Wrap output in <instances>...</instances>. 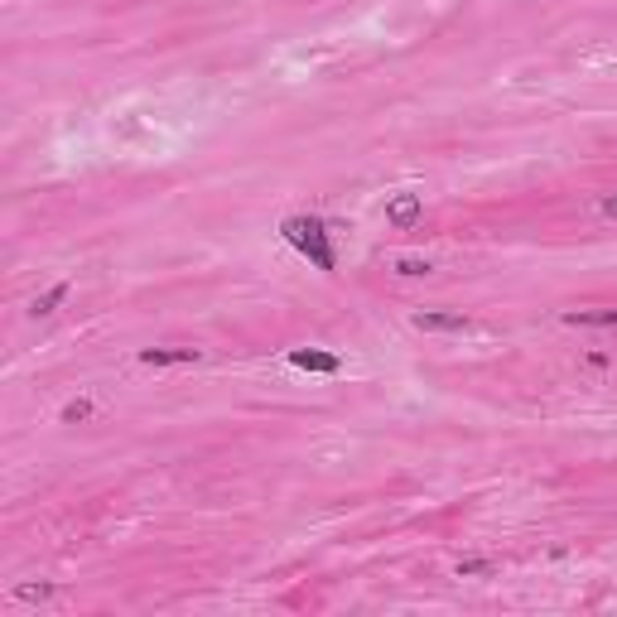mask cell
<instances>
[{
  "instance_id": "obj_2",
  "label": "cell",
  "mask_w": 617,
  "mask_h": 617,
  "mask_svg": "<svg viewBox=\"0 0 617 617\" xmlns=\"http://www.w3.org/2000/svg\"><path fill=\"white\" fill-rule=\"evenodd\" d=\"M410 323H415L420 333H468V328H473L468 314H458V309H415Z\"/></svg>"
},
{
  "instance_id": "obj_11",
  "label": "cell",
  "mask_w": 617,
  "mask_h": 617,
  "mask_svg": "<svg viewBox=\"0 0 617 617\" xmlns=\"http://www.w3.org/2000/svg\"><path fill=\"white\" fill-rule=\"evenodd\" d=\"M454 574H458V579H487V574H497V564H492V560H478V555H468V560L454 564Z\"/></svg>"
},
{
  "instance_id": "obj_12",
  "label": "cell",
  "mask_w": 617,
  "mask_h": 617,
  "mask_svg": "<svg viewBox=\"0 0 617 617\" xmlns=\"http://www.w3.org/2000/svg\"><path fill=\"white\" fill-rule=\"evenodd\" d=\"M598 208H603V217H617V193H608V198H603Z\"/></svg>"
},
{
  "instance_id": "obj_10",
  "label": "cell",
  "mask_w": 617,
  "mask_h": 617,
  "mask_svg": "<svg viewBox=\"0 0 617 617\" xmlns=\"http://www.w3.org/2000/svg\"><path fill=\"white\" fill-rule=\"evenodd\" d=\"M92 415H97V405L87 401V396H78V401H68L63 410H58V420H63V425H82V420H92Z\"/></svg>"
},
{
  "instance_id": "obj_1",
  "label": "cell",
  "mask_w": 617,
  "mask_h": 617,
  "mask_svg": "<svg viewBox=\"0 0 617 617\" xmlns=\"http://www.w3.org/2000/svg\"><path fill=\"white\" fill-rule=\"evenodd\" d=\"M280 237L295 246L299 256H309L314 261V270H323V275H333L338 270V256H333V232H328V222L314 213H295L280 222Z\"/></svg>"
},
{
  "instance_id": "obj_5",
  "label": "cell",
  "mask_w": 617,
  "mask_h": 617,
  "mask_svg": "<svg viewBox=\"0 0 617 617\" xmlns=\"http://www.w3.org/2000/svg\"><path fill=\"white\" fill-rule=\"evenodd\" d=\"M198 357H203L198 348H140L145 367H193Z\"/></svg>"
},
{
  "instance_id": "obj_3",
  "label": "cell",
  "mask_w": 617,
  "mask_h": 617,
  "mask_svg": "<svg viewBox=\"0 0 617 617\" xmlns=\"http://www.w3.org/2000/svg\"><path fill=\"white\" fill-rule=\"evenodd\" d=\"M420 217H425V198H420V193H396V198H386V222H391V227L410 232V227H420Z\"/></svg>"
},
{
  "instance_id": "obj_8",
  "label": "cell",
  "mask_w": 617,
  "mask_h": 617,
  "mask_svg": "<svg viewBox=\"0 0 617 617\" xmlns=\"http://www.w3.org/2000/svg\"><path fill=\"white\" fill-rule=\"evenodd\" d=\"M391 270H396V275H401V280H420V275H430V261H425V256H396V261H391Z\"/></svg>"
},
{
  "instance_id": "obj_7",
  "label": "cell",
  "mask_w": 617,
  "mask_h": 617,
  "mask_svg": "<svg viewBox=\"0 0 617 617\" xmlns=\"http://www.w3.org/2000/svg\"><path fill=\"white\" fill-rule=\"evenodd\" d=\"M68 290H73V285H68V280H58L54 290H44V295L34 299V304H29V319H49V314H54L58 304H63V299H68Z\"/></svg>"
},
{
  "instance_id": "obj_9",
  "label": "cell",
  "mask_w": 617,
  "mask_h": 617,
  "mask_svg": "<svg viewBox=\"0 0 617 617\" xmlns=\"http://www.w3.org/2000/svg\"><path fill=\"white\" fill-rule=\"evenodd\" d=\"M58 593V584H49V579H39V584H15V598L20 603H49Z\"/></svg>"
},
{
  "instance_id": "obj_6",
  "label": "cell",
  "mask_w": 617,
  "mask_h": 617,
  "mask_svg": "<svg viewBox=\"0 0 617 617\" xmlns=\"http://www.w3.org/2000/svg\"><path fill=\"white\" fill-rule=\"evenodd\" d=\"M569 328H617V309H564Z\"/></svg>"
},
{
  "instance_id": "obj_4",
  "label": "cell",
  "mask_w": 617,
  "mask_h": 617,
  "mask_svg": "<svg viewBox=\"0 0 617 617\" xmlns=\"http://www.w3.org/2000/svg\"><path fill=\"white\" fill-rule=\"evenodd\" d=\"M290 367H299V372L338 376L343 372V357H338V352H319V348H295L290 352Z\"/></svg>"
}]
</instances>
